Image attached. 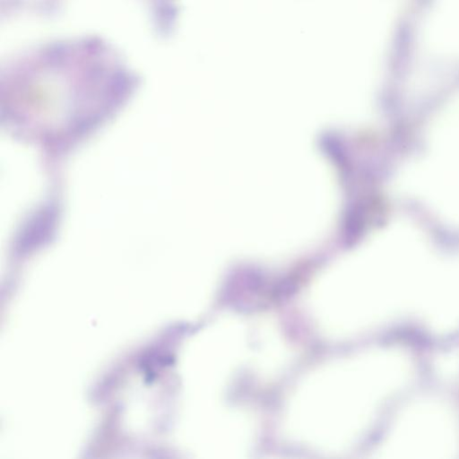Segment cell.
<instances>
[{
  "mask_svg": "<svg viewBox=\"0 0 459 459\" xmlns=\"http://www.w3.org/2000/svg\"><path fill=\"white\" fill-rule=\"evenodd\" d=\"M423 39L432 52L459 56V0H434Z\"/></svg>",
  "mask_w": 459,
  "mask_h": 459,
  "instance_id": "cell-2",
  "label": "cell"
},
{
  "mask_svg": "<svg viewBox=\"0 0 459 459\" xmlns=\"http://www.w3.org/2000/svg\"><path fill=\"white\" fill-rule=\"evenodd\" d=\"M426 140L423 154L399 171L396 188L459 226V93L433 117Z\"/></svg>",
  "mask_w": 459,
  "mask_h": 459,
  "instance_id": "cell-1",
  "label": "cell"
}]
</instances>
